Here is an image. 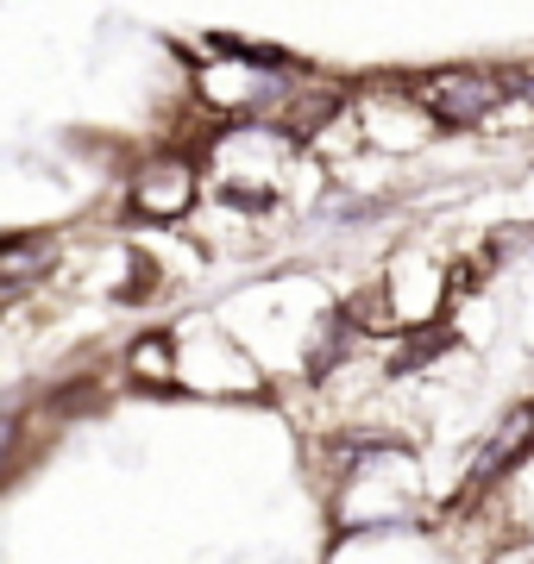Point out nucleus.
<instances>
[{
    "instance_id": "1",
    "label": "nucleus",
    "mask_w": 534,
    "mask_h": 564,
    "mask_svg": "<svg viewBox=\"0 0 534 564\" xmlns=\"http://www.w3.org/2000/svg\"><path fill=\"white\" fill-rule=\"evenodd\" d=\"M503 95H510V82L491 76V69H440V76L415 82V101L428 107L440 126H478Z\"/></svg>"
},
{
    "instance_id": "4",
    "label": "nucleus",
    "mask_w": 534,
    "mask_h": 564,
    "mask_svg": "<svg viewBox=\"0 0 534 564\" xmlns=\"http://www.w3.org/2000/svg\"><path fill=\"white\" fill-rule=\"evenodd\" d=\"M51 258H57V239H51V232H25V239H13L0 251V282L20 295V289H32L39 270H51Z\"/></svg>"
},
{
    "instance_id": "6",
    "label": "nucleus",
    "mask_w": 534,
    "mask_h": 564,
    "mask_svg": "<svg viewBox=\"0 0 534 564\" xmlns=\"http://www.w3.org/2000/svg\"><path fill=\"white\" fill-rule=\"evenodd\" d=\"M440 345H447V333H440V326H428V333H421V339H415L409 351H396V370H415V364H421V358H434Z\"/></svg>"
},
{
    "instance_id": "5",
    "label": "nucleus",
    "mask_w": 534,
    "mask_h": 564,
    "mask_svg": "<svg viewBox=\"0 0 534 564\" xmlns=\"http://www.w3.org/2000/svg\"><path fill=\"white\" fill-rule=\"evenodd\" d=\"M132 370H139V377H158V383H164V377H170V339H164V333H151V339L132 345Z\"/></svg>"
},
{
    "instance_id": "2",
    "label": "nucleus",
    "mask_w": 534,
    "mask_h": 564,
    "mask_svg": "<svg viewBox=\"0 0 534 564\" xmlns=\"http://www.w3.org/2000/svg\"><path fill=\"white\" fill-rule=\"evenodd\" d=\"M528 445H534V402L515 408L510 421H503L491 440H484V452L472 458V477H466V489H472V496H478V489H491L496 477H503V470H510V464L528 452Z\"/></svg>"
},
{
    "instance_id": "3",
    "label": "nucleus",
    "mask_w": 534,
    "mask_h": 564,
    "mask_svg": "<svg viewBox=\"0 0 534 564\" xmlns=\"http://www.w3.org/2000/svg\"><path fill=\"white\" fill-rule=\"evenodd\" d=\"M189 202H195V170L189 163H158V170L139 176V207L151 220H177V214H189Z\"/></svg>"
}]
</instances>
